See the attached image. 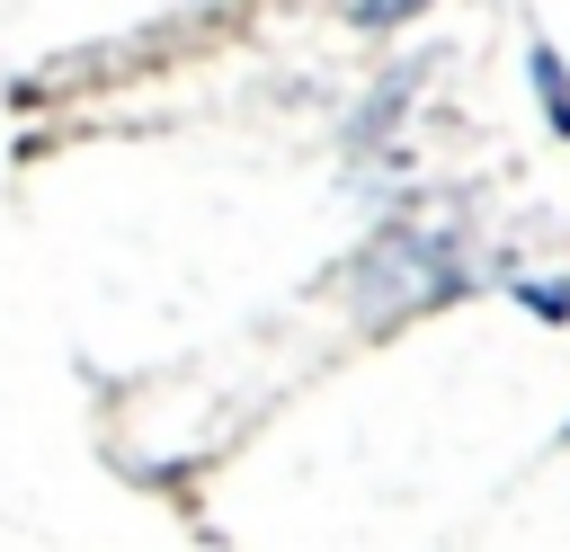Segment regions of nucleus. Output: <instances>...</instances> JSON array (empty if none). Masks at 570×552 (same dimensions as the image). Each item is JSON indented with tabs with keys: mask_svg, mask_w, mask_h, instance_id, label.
Instances as JSON below:
<instances>
[{
	"mask_svg": "<svg viewBox=\"0 0 570 552\" xmlns=\"http://www.w3.org/2000/svg\"><path fill=\"white\" fill-rule=\"evenodd\" d=\"M463 285V258H454V240L445 231H383L356 267H347V294H356V312H419V303H436V294H454Z\"/></svg>",
	"mask_w": 570,
	"mask_h": 552,
	"instance_id": "f257e3e1",
	"label": "nucleus"
},
{
	"mask_svg": "<svg viewBox=\"0 0 570 552\" xmlns=\"http://www.w3.org/2000/svg\"><path fill=\"white\" fill-rule=\"evenodd\" d=\"M525 71H534V98H543V116H552V134L570 142V62H561V53H552V45L534 36V45H525Z\"/></svg>",
	"mask_w": 570,
	"mask_h": 552,
	"instance_id": "f03ea898",
	"label": "nucleus"
},
{
	"mask_svg": "<svg viewBox=\"0 0 570 552\" xmlns=\"http://www.w3.org/2000/svg\"><path fill=\"white\" fill-rule=\"evenodd\" d=\"M410 80H419V71H392V80H383V89H374V107H365V116H356V142H374V134H383V125H392V116H401V107H410Z\"/></svg>",
	"mask_w": 570,
	"mask_h": 552,
	"instance_id": "7ed1b4c3",
	"label": "nucleus"
},
{
	"mask_svg": "<svg viewBox=\"0 0 570 552\" xmlns=\"http://www.w3.org/2000/svg\"><path fill=\"white\" fill-rule=\"evenodd\" d=\"M419 9H428V0H356V27H374V36H383V27L419 18Z\"/></svg>",
	"mask_w": 570,
	"mask_h": 552,
	"instance_id": "20e7f679",
	"label": "nucleus"
},
{
	"mask_svg": "<svg viewBox=\"0 0 570 552\" xmlns=\"http://www.w3.org/2000/svg\"><path fill=\"white\" fill-rule=\"evenodd\" d=\"M525 294V312H543V321H570V285H517Z\"/></svg>",
	"mask_w": 570,
	"mask_h": 552,
	"instance_id": "39448f33",
	"label": "nucleus"
}]
</instances>
